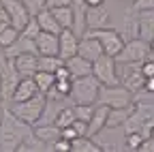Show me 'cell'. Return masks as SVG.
<instances>
[{"label":"cell","mask_w":154,"mask_h":152,"mask_svg":"<svg viewBox=\"0 0 154 152\" xmlns=\"http://www.w3.org/2000/svg\"><path fill=\"white\" fill-rule=\"evenodd\" d=\"M28 135H32V124L17 118L7 107V103H2L0 105V150L17 152V148L24 144Z\"/></svg>","instance_id":"6da1fadb"},{"label":"cell","mask_w":154,"mask_h":152,"mask_svg":"<svg viewBox=\"0 0 154 152\" xmlns=\"http://www.w3.org/2000/svg\"><path fill=\"white\" fill-rule=\"evenodd\" d=\"M99 79L94 75H84V77H73V84H71V94L69 99L73 103H88V105H94L96 99H99Z\"/></svg>","instance_id":"7a4b0ae2"},{"label":"cell","mask_w":154,"mask_h":152,"mask_svg":"<svg viewBox=\"0 0 154 152\" xmlns=\"http://www.w3.org/2000/svg\"><path fill=\"white\" fill-rule=\"evenodd\" d=\"M45 101H47V94L43 92H36L34 97L26 99V101H19V103H13L9 109L15 113L17 118H22L24 122L28 124H36L38 118H41V113H43V107H45Z\"/></svg>","instance_id":"3957f363"},{"label":"cell","mask_w":154,"mask_h":152,"mask_svg":"<svg viewBox=\"0 0 154 152\" xmlns=\"http://www.w3.org/2000/svg\"><path fill=\"white\" fill-rule=\"evenodd\" d=\"M92 75L99 79L101 86H116V84H120L118 62H116L113 56H107V54H101L99 58L92 62Z\"/></svg>","instance_id":"277c9868"},{"label":"cell","mask_w":154,"mask_h":152,"mask_svg":"<svg viewBox=\"0 0 154 152\" xmlns=\"http://www.w3.org/2000/svg\"><path fill=\"white\" fill-rule=\"evenodd\" d=\"M96 103H103L111 109L116 107H126L133 103V92L128 88H124L122 84H116V86H101L99 88V99Z\"/></svg>","instance_id":"5b68a950"},{"label":"cell","mask_w":154,"mask_h":152,"mask_svg":"<svg viewBox=\"0 0 154 152\" xmlns=\"http://www.w3.org/2000/svg\"><path fill=\"white\" fill-rule=\"evenodd\" d=\"M118 67H120L118 77H120V84L124 88H128L133 94L143 90L146 75L141 73V62H118Z\"/></svg>","instance_id":"8992f818"},{"label":"cell","mask_w":154,"mask_h":152,"mask_svg":"<svg viewBox=\"0 0 154 152\" xmlns=\"http://www.w3.org/2000/svg\"><path fill=\"white\" fill-rule=\"evenodd\" d=\"M88 34H92L94 39H99L101 47H103V54L107 56H118L120 49L124 47V36L118 32V30H113V28H99V30H86Z\"/></svg>","instance_id":"52a82bcc"},{"label":"cell","mask_w":154,"mask_h":152,"mask_svg":"<svg viewBox=\"0 0 154 152\" xmlns=\"http://www.w3.org/2000/svg\"><path fill=\"white\" fill-rule=\"evenodd\" d=\"M150 43L143 39H128L124 41V47L120 49V54L116 56V62H143L150 56Z\"/></svg>","instance_id":"ba28073f"},{"label":"cell","mask_w":154,"mask_h":152,"mask_svg":"<svg viewBox=\"0 0 154 152\" xmlns=\"http://www.w3.org/2000/svg\"><path fill=\"white\" fill-rule=\"evenodd\" d=\"M19 79H22V75L17 73V69H15V64H13V58H9L5 71L0 73V105L7 103V101H11L13 90H15V86L19 84Z\"/></svg>","instance_id":"9c48e42d"},{"label":"cell","mask_w":154,"mask_h":152,"mask_svg":"<svg viewBox=\"0 0 154 152\" xmlns=\"http://www.w3.org/2000/svg\"><path fill=\"white\" fill-rule=\"evenodd\" d=\"M0 2H2V5H5V9H7L9 24H11L13 28H17L19 32H22V28L26 26V22L32 17V15L28 13L26 5L22 2V0H0Z\"/></svg>","instance_id":"30bf717a"},{"label":"cell","mask_w":154,"mask_h":152,"mask_svg":"<svg viewBox=\"0 0 154 152\" xmlns=\"http://www.w3.org/2000/svg\"><path fill=\"white\" fill-rule=\"evenodd\" d=\"M111 24V11L103 5L99 7H88L86 9V26L88 30H99V28H109Z\"/></svg>","instance_id":"8fae6325"},{"label":"cell","mask_w":154,"mask_h":152,"mask_svg":"<svg viewBox=\"0 0 154 152\" xmlns=\"http://www.w3.org/2000/svg\"><path fill=\"white\" fill-rule=\"evenodd\" d=\"M109 109L111 107H107L103 103H96L94 105L92 118L88 120V135L90 137H96L101 131H105V124H107V118H109Z\"/></svg>","instance_id":"7c38bea8"},{"label":"cell","mask_w":154,"mask_h":152,"mask_svg":"<svg viewBox=\"0 0 154 152\" xmlns=\"http://www.w3.org/2000/svg\"><path fill=\"white\" fill-rule=\"evenodd\" d=\"M77 54L84 56L86 60L94 62V60L103 54V47H101L99 39H94L92 34H88V32H86L84 36H79V43H77Z\"/></svg>","instance_id":"4fadbf2b"},{"label":"cell","mask_w":154,"mask_h":152,"mask_svg":"<svg viewBox=\"0 0 154 152\" xmlns=\"http://www.w3.org/2000/svg\"><path fill=\"white\" fill-rule=\"evenodd\" d=\"M36 49H38V56H58V51H60V39H58V34L41 30L36 36Z\"/></svg>","instance_id":"5bb4252c"},{"label":"cell","mask_w":154,"mask_h":152,"mask_svg":"<svg viewBox=\"0 0 154 152\" xmlns=\"http://www.w3.org/2000/svg\"><path fill=\"white\" fill-rule=\"evenodd\" d=\"M13 64L22 77H32L38 71V54H19L13 58Z\"/></svg>","instance_id":"9a60e30c"},{"label":"cell","mask_w":154,"mask_h":152,"mask_svg":"<svg viewBox=\"0 0 154 152\" xmlns=\"http://www.w3.org/2000/svg\"><path fill=\"white\" fill-rule=\"evenodd\" d=\"M58 39H60V51H58V56H60L62 60H66V58H71V56L77 54V43H79V36H77L71 28L60 30Z\"/></svg>","instance_id":"2e32d148"},{"label":"cell","mask_w":154,"mask_h":152,"mask_svg":"<svg viewBox=\"0 0 154 152\" xmlns=\"http://www.w3.org/2000/svg\"><path fill=\"white\" fill-rule=\"evenodd\" d=\"M5 54H7V58H15V56H19V54H38L36 39H28V36H24L22 32H19L17 41L13 45L5 47Z\"/></svg>","instance_id":"e0dca14e"},{"label":"cell","mask_w":154,"mask_h":152,"mask_svg":"<svg viewBox=\"0 0 154 152\" xmlns=\"http://www.w3.org/2000/svg\"><path fill=\"white\" fill-rule=\"evenodd\" d=\"M36 92H38V86H36L34 77H22V79H19V84L15 86V90H13V97H11V101H13V103L26 101V99L34 97Z\"/></svg>","instance_id":"ac0fdd59"},{"label":"cell","mask_w":154,"mask_h":152,"mask_svg":"<svg viewBox=\"0 0 154 152\" xmlns=\"http://www.w3.org/2000/svg\"><path fill=\"white\" fill-rule=\"evenodd\" d=\"M64 64L69 67V71H71L73 77H84V75H92V62H90V60H86L84 56H79V54H75V56H71V58H66V60H64Z\"/></svg>","instance_id":"d6986e66"},{"label":"cell","mask_w":154,"mask_h":152,"mask_svg":"<svg viewBox=\"0 0 154 152\" xmlns=\"http://www.w3.org/2000/svg\"><path fill=\"white\" fill-rule=\"evenodd\" d=\"M137 20H139V39L152 41L154 39V9L137 11Z\"/></svg>","instance_id":"ffe728a7"},{"label":"cell","mask_w":154,"mask_h":152,"mask_svg":"<svg viewBox=\"0 0 154 152\" xmlns=\"http://www.w3.org/2000/svg\"><path fill=\"white\" fill-rule=\"evenodd\" d=\"M135 111V101L126 107H116V109H109V118H107V124L105 129H120L124 126V122L128 120V116Z\"/></svg>","instance_id":"44dd1931"},{"label":"cell","mask_w":154,"mask_h":152,"mask_svg":"<svg viewBox=\"0 0 154 152\" xmlns=\"http://www.w3.org/2000/svg\"><path fill=\"white\" fill-rule=\"evenodd\" d=\"M122 36H124V41H128V39H137L139 36V20H137V11H128L126 15H124V20H122V32H120Z\"/></svg>","instance_id":"7402d4cb"},{"label":"cell","mask_w":154,"mask_h":152,"mask_svg":"<svg viewBox=\"0 0 154 152\" xmlns=\"http://www.w3.org/2000/svg\"><path fill=\"white\" fill-rule=\"evenodd\" d=\"M36 22H38V26H41V30H45V32H54V34H60V24L56 22V17H54V13H51V9H43V11H38L36 15Z\"/></svg>","instance_id":"603a6c76"},{"label":"cell","mask_w":154,"mask_h":152,"mask_svg":"<svg viewBox=\"0 0 154 152\" xmlns=\"http://www.w3.org/2000/svg\"><path fill=\"white\" fill-rule=\"evenodd\" d=\"M34 135L49 148L58 137H60V126H56V124H36ZM47 148H45V150H47Z\"/></svg>","instance_id":"cb8c5ba5"},{"label":"cell","mask_w":154,"mask_h":152,"mask_svg":"<svg viewBox=\"0 0 154 152\" xmlns=\"http://www.w3.org/2000/svg\"><path fill=\"white\" fill-rule=\"evenodd\" d=\"M71 152H103V148L90 135H79L71 141Z\"/></svg>","instance_id":"d4e9b609"},{"label":"cell","mask_w":154,"mask_h":152,"mask_svg":"<svg viewBox=\"0 0 154 152\" xmlns=\"http://www.w3.org/2000/svg\"><path fill=\"white\" fill-rule=\"evenodd\" d=\"M51 13H54L56 22L60 24L62 30H64V28H73L75 15H73V7H71V5H69V7H56V9H51Z\"/></svg>","instance_id":"484cf974"},{"label":"cell","mask_w":154,"mask_h":152,"mask_svg":"<svg viewBox=\"0 0 154 152\" xmlns=\"http://www.w3.org/2000/svg\"><path fill=\"white\" fill-rule=\"evenodd\" d=\"M32 77H34V82L38 86V92H43V94H47L54 88V84H56V75L49 73V71H36Z\"/></svg>","instance_id":"4316f807"},{"label":"cell","mask_w":154,"mask_h":152,"mask_svg":"<svg viewBox=\"0 0 154 152\" xmlns=\"http://www.w3.org/2000/svg\"><path fill=\"white\" fill-rule=\"evenodd\" d=\"M73 122H75V111H73V105H64L60 111H58L56 120H54V124H56V126H60V129L71 126Z\"/></svg>","instance_id":"83f0119b"},{"label":"cell","mask_w":154,"mask_h":152,"mask_svg":"<svg viewBox=\"0 0 154 152\" xmlns=\"http://www.w3.org/2000/svg\"><path fill=\"white\" fill-rule=\"evenodd\" d=\"M60 64H64V60L60 58V56H38V71L54 73Z\"/></svg>","instance_id":"f1b7e54d"},{"label":"cell","mask_w":154,"mask_h":152,"mask_svg":"<svg viewBox=\"0 0 154 152\" xmlns=\"http://www.w3.org/2000/svg\"><path fill=\"white\" fill-rule=\"evenodd\" d=\"M143 135L141 133H126V137H124V150H131V152H139L141 144H143Z\"/></svg>","instance_id":"f546056e"},{"label":"cell","mask_w":154,"mask_h":152,"mask_svg":"<svg viewBox=\"0 0 154 152\" xmlns=\"http://www.w3.org/2000/svg\"><path fill=\"white\" fill-rule=\"evenodd\" d=\"M17 36H19V30L17 28H13L11 24L2 30V32H0V47H9V45H13L15 41H17Z\"/></svg>","instance_id":"4dcf8cb0"},{"label":"cell","mask_w":154,"mask_h":152,"mask_svg":"<svg viewBox=\"0 0 154 152\" xmlns=\"http://www.w3.org/2000/svg\"><path fill=\"white\" fill-rule=\"evenodd\" d=\"M38 32H41V26H38L36 17L32 15L30 20L26 22V26L22 28V34H24V36H28V39H36V36H38Z\"/></svg>","instance_id":"1f68e13d"},{"label":"cell","mask_w":154,"mask_h":152,"mask_svg":"<svg viewBox=\"0 0 154 152\" xmlns=\"http://www.w3.org/2000/svg\"><path fill=\"white\" fill-rule=\"evenodd\" d=\"M22 2L26 5V9H28L30 15H36L38 11H43V9H45L47 0H22Z\"/></svg>","instance_id":"d6a6232c"},{"label":"cell","mask_w":154,"mask_h":152,"mask_svg":"<svg viewBox=\"0 0 154 152\" xmlns=\"http://www.w3.org/2000/svg\"><path fill=\"white\" fill-rule=\"evenodd\" d=\"M47 150H56V152H71V141L64 139V137H58Z\"/></svg>","instance_id":"836d02e7"},{"label":"cell","mask_w":154,"mask_h":152,"mask_svg":"<svg viewBox=\"0 0 154 152\" xmlns=\"http://www.w3.org/2000/svg\"><path fill=\"white\" fill-rule=\"evenodd\" d=\"M54 75H56V79H73V75H71V71H69L66 64H60L54 71Z\"/></svg>","instance_id":"e575fe53"},{"label":"cell","mask_w":154,"mask_h":152,"mask_svg":"<svg viewBox=\"0 0 154 152\" xmlns=\"http://www.w3.org/2000/svg\"><path fill=\"white\" fill-rule=\"evenodd\" d=\"M154 9V0H135L133 2V11H148Z\"/></svg>","instance_id":"d590c367"},{"label":"cell","mask_w":154,"mask_h":152,"mask_svg":"<svg viewBox=\"0 0 154 152\" xmlns=\"http://www.w3.org/2000/svg\"><path fill=\"white\" fill-rule=\"evenodd\" d=\"M141 73L146 75V77H154V60L146 58V60L141 62Z\"/></svg>","instance_id":"8d00e7d4"},{"label":"cell","mask_w":154,"mask_h":152,"mask_svg":"<svg viewBox=\"0 0 154 152\" xmlns=\"http://www.w3.org/2000/svg\"><path fill=\"white\" fill-rule=\"evenodd\" d=\"M60 137H64V139L73 141L75 137H79V135H77V131H75V129H73V124H71V126H64V129H60Z\"/></svg>","instance_id":"74e56055"},{"label":"cell","mask_w":154,"mask_h":152,"mask_svg":"<svg viewBox=\"0 0 154 152\" xmlns=\"http://www.w3.org/2000/svg\"><path fill=\"white\" fill-rule=\"evenodd\" d=\"M73 129L77 131V135H88V122H86V120H77V118H75Z\"/></svg>","instance_id":"f35d334b"},{"label":"cell","mask_w":154,"mask_h":152,"mask_svg":"<svg viewBox=\"0 0 154 152\" xmlns=\"http://www.w3.org/2000/svg\"><path fill=\"white\" fill-rule=\"evenodd\" d=\"M139 152H154V133H152V135H148V137L143 139V144H141Z\"/></svg>","instance_id":"ab89813d"},{"label":"cell","mask_w":154,"mask_h":152,"mask_svg":"<svg viewBox=\"0 0 154 152\" xmlns=\"http://www.w3.org/2000/svg\"><path fill=\"white\" fill-rule=\"evenodd\" d=\"M73 5V0H47V9H56V7H69Z\"/></svg>","instance_id":"60d3db41"},{"label":"cell","mask_w":154,"mask_h":152,"mask_svg":"<svg viewBox=\"0 0 154 152\" xmlns=\"http://www.w3.org/2000/svg\"><path fill=\"white\" fill-rule=\"evenodd\" d=\"M7 62H9V58H7V54H5V49L0 47V73L5 71V67H7Z\"/></svg>","instance_id":"b9f144b4"},{"label":"cell","mask_w":154,"mask_h":152,"mask_svg":"<svg viewBox=\"0 0 154 152\" xmlns=\"http://www.w3.org/2000/svg\"><path fill=\"white\" fill-rule=\"evenodd\" d=\"M0 22H9V15H7V9L2 2H0Z\"/></svg>","instance_id":"7bdbcfd3"},{"label":"cell","mask_w":154,"mask_h":152,"mask_svg":"<svg viewBox=\"0 0 154 152\" xmlns=\"http://www.w3.org/2000/svg\"><path fill=\"white\" fill-rule=\"evenodd\" d=\"M86 2V7H99V5H103L105 0H84Z\"/></svg>","instance_id":"ee69618b"},{"label":"cell","mask_w":154,"mask_h":152,"mask_svg":"<svg viewBox=\"0 0 154 152\" xmlns=\"http://www.w3.org/2000/svg\"><path fill=\"white\" fill-rule=\"evenodd\" d=\"M7 26H9V22H0V32H2V30H5Z\"/></svg>","instance_id":"f6af8a7d"},{"label":"cell","mask_w":154,"mask_h":152,"mask_svg":"<svg viewBox=\"0 0 154 152\" xmlns=\"http://www.w3.org/2000/svg\"><path fill=\"white\" fill-rule=\"evenodd\" d=\"M148 43H150V51L154 54V39H152V41H148Z\"/></svg>","instance_id":"bcb514c9"},{"label":"cell","mask_w":154,"mask_h":152,"mask_svg":"<svg viewBox=\"0 0 154 152\" xmlns=\"http://www.w3.org/2000/svg\"><path fill=\"white\" fill-rule=\"evenodd\" d=\"M128 2H135V0H128Z\"/></svg>","instance_id":"7dc6e473"},{"label":"cell","mask_w":154,"mask_h":152,"mask_svg":"<svg viewBox=\"0 0 154 152\" xmlns=\"http://www.w3.org/2000/svg\"><path fill=\"white\" fill-rule=\"evenodd\" d=\"M152 133H154V131H152Z\"/></svg>","instance_id":"c3c4849f"}]
</instances>
